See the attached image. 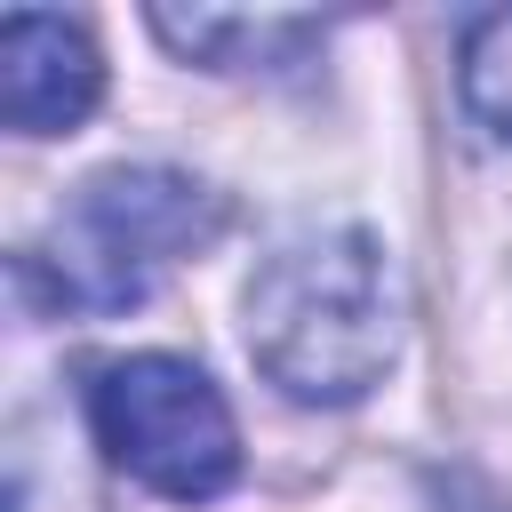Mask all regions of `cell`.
Returning a JSON list of instances; mask_svg holds the SVG:
<instances>
[{
	"instance_id": "6da1fadb",
	"label": "cell",
	"mask_w": 512,
	"mask_h": 512,
	"mask_svg": "<svg viewBox=\"0 0 512 512\" xmlns=\"http://www.w3.org/2000/svg\"><path fill=\"white\" fill-rule=\"evenodd\" d=\"M248 360L304 408H352L400 360V272L360 224H296L248 272Z\"/></svg>"
},
{
	"instance_id": "7a4b0ae2",
	"label": "cell",
	"mask_w": 512,
	"mask_h": 512,
	"mask_svg": "<svg viewBox=\"0 0 512 512\" xmlns=\"http://www.w3.org/2000/svg\"><path fill=\"white\" fill-rule=\"evenodd\" d=\"M224 232V200L184 168H96L48 216V240L16 256L24 288L56 312H128L184 256Z\"/></svg>"
},
{
	"instance_id": "3957f363",
	"label": "cell",
	"mask_w": 512,
	"mask_h": 512,
	"mask_svg": "<svg viewBox=\"0 0 512 512\" xmlns=\"http://www.w3.org/2000/svg\"><path fill=\"white\" fill-rule=\"evenodd\" d=\"M96 448L152 496L208 504L240 480V424L216 392V376L184 352H120L96 360L80 384Z\"/></svg>"
},
{
	"instance_id": "277c9868",
	"label": "cell",
	"mask_w": 512,
	"mask_h": 512,
	"mask_svg": "<svg viewBox=\"0 0 512 512\" xmlns=\"http://www.w3.org/2000/svg\"><path fill=\"white\" fill-rule=\"evenodd\" d=\"M104 96V56L72 16L16 8L0 24V112L16 136H72Z\"/></svg>"
},
{
	"instance_id": "5b68a950",
	"label": "cell",
	"mask_w": 512,
	"mask_h": 512,
	"mask_svg": "<svg viewBox=\"0 0 512 512\" xmlns=\"http://www.w3.org/2000/svg\"><path fill=\"white\" fill-rule=\"evenodd\" d=\"M152 32L208 72H280L320 40V16H224V8L176 16V8H152Z\"/></svg>"
},
{
	"instance_id": "8992f818",
	"label": "cell",
	"mask_w": 512,
	"mask_h": 512,
	"mask_svg": "<svg viewBox=\"0 0 512 512\" xmlns=\"http://www.w3.org/2000/svg\"><path fill=\"white\" fill-rule=\"evenodd\" d=\"M456 96H464V112H472L488 136L512 144V8L464 24V48H456Z\"/></svg>"
}]
</instances>
